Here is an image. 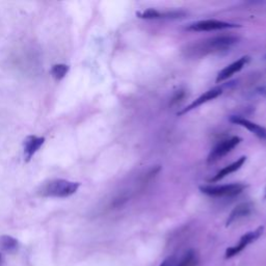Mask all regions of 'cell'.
Wrapping results in <instances>:
<instances>
[{
    "instance_id": "6da1fadb",
    "label": "cell",
    "mask_w": 266,
    "mask_h": 266,
    "mask_svg": "<svg viewBox=\"0 0 266 266\" xmlns=\"http://www.w3.org/2000/svg\"><path fill=\"white\" fill-rule=\"evenodd\" d=\"M238 41L239 38L233 35L214 36V38L201 41L188 46L186 52L189 56H203L231 48L236 43H238Z\"/></svg>"
},
{
    "instance_id": "7a4b0ae2",
    "label": "cell",
    "mask_w": 266,
    "mask_h": 266,
    "mask_svg": "<svg viewBox=\"0 0 266 266\" xmlns=\"http://www.w3.org/2000/svg\"><path fill=\"white\" fill-rule=\"evenodd\" d=\"M80 187L79 182H72L64 179H56L46 183L41 189V194L45 197L68 198L74 195Z\"/></svg>"
},
{
    "instance_id": "3957f363",
    "label": "cell",
    "mask_w": 266,
    "mask_h": 266,
    "mask_svg": "<svg viewBox=\"0 0 266 266\" xmlns=\"http://www.w3.org/2000/svg\"><path fill=\"white\" fill-rule=\"evenodd\" d=\"M247 186L241 183L225 184V185H205L200 187L203 194L210 197H233L239 195Z\"/></svg>"
},
{
    "instance_id": "277c9868",
    "label": "cell",
    "mask_w": 266,
    "mask_h": 266,
    "mask_svg": "<svg viewBox=\"0 0 266 266\" xmlns=\"http://www.w3.org/2000/svg\"><path fill=\"white\" fill-rule=\"evenodd\" d=\"M263 232H264V227H259V228H257L256 230L250 231V232L243 235L237 245L227 249L226 253H225V259H231V258L235 257L236 255H238L249 245H250V243H253L256 240L259 239L262 236Z\"/></svg>"
},
{
    "instance_id": "5b68a950",
    "label": "cell",
    "mask_w": 266,
    "mask_h": 266,
    "mask_svg": "<svg viewBox=\"0 0 266 266\" xmlns=\"http://www.w3.org/2000/svg\"><path fill=\"white\" fill-rule=\"evenodd\" d=\"M239 27V25L229 23V22L219 20H203L189 24L186 29L190 32H212V31H223L228 28Z\"/></svg>"
},
{
    "instance_id": "8992f818",
    "label": "cell",
    "mask_w": 266,
    "mask_h": 266,
    "mask_svg": "<svg viewBox=\"0 0 266 266\" xmlns=\"http://www.w3.org/2000/svg\"><path fill=\"white\" fill-rule=\"evenodd\" d=\"M241 142V138L238 136H234L232 138H229L224 140V142L219 143L214 149L210 152L208 158H207V161H208V164H212V162H216L217 160H219L220 158H223L224 156L228 153H230L234 148L239 145V143Z\"/></svg>"
},
{
    "instance_id": "52a82bcc",
    "label": "cell",
    "mask_w": 266,
    "mask_h": 266,
    "mask_svg": "<svg viewBox=\"0 0 266 266\" xmlns=\"http://www.w3.org/2000/svg\"><path fill=\"white\" fill-rule=\"evenodd\" d=\"M221 93H223V90H221L220 87H214V88H211V90L207 91L205 94H203L202 96H200L199 98H197L194 102H191L189 105H187L185 108H183L181 112L178 113V116H182L184 114H186L188 112H191V110L201 106L202 104H204V103H207L209 102L213 99L217 98L219 95H221Z\"/></svg>"
},
{
    "instance_id": "ba28073f",
    "label": "cell",
    "mask_w": 266,
    "mask_h": 266,
    "mask_svg": "<svg viewBox=\"0 0 266 266\" xmlns=\"http://www.w3.org/2000/svg\"><path fill=\"white\" fill-rule=\"evenodd\" d=\"M249 60V56H242L239 58L238 61H236V62L232 63L231 65L227 66L225 69H223L218 73L217 78H216V83H221V81H225L230 77H232L235 73L239 72L243 68V66L247 65Z\"/></svg>"
},
{
    "instance_id": "9c48e42d",
    "label": "cell",
    "mask_w": 266,
    "mask_h": 266,
    "mask_svg": "<svg viewBox=\"0 0 266 266\" xmlns=\"http://www.w3.org/2000/svg\"><path fill=\"white\" fill-rule=\"evenodd\" d=\"M230 122H232L234 124H237V125H239V126L247 128L249 131L254 133V134L257 135L259 138L266 139V129L264 127L260 126V125L250 122L249 120L245 119V117L237 116H232L230 117Z\"/></svg>"
},
{
    "instance_id": "30bf717a",
    "label": "cell",
    "mask_w": 266,
    "mask_h": 266,
    "mask_svg": "<svg viewBox=\"0 0 266 266\" xmlns=\"http://www.w3.org/2000/svg\"><path fill=\"white\" fill-rule=\"evenodd\" d=\"M44 142H45V138L44 137H38L34 135H29L24 139V156L25 160L29 161L33 155L39 151L40 148L43 146Z\"/></svg>"
},
{
    "instance_id": "8fae6325",
    "label": "cell",
    "mask_w": 266,
    "mask_h": 266,
    "mask_svg": "<svg viewBox=\"0 0 266 266\" xmlns=\"http://www.w3.org/2000/svg\"><path fill=\"white\" fill-rule=\"evenodd\" d=\"M253 210V206L250 203H241L238 206H236L235 208L232 210V212L230 213V216H229L227 223H226V227L231 226L233 223H235L236 220H238L242 217L248 216L250 214Z\"/></svg>"
},
{
    "instance_id": "7c38bea8",
    "label": "cell",
    "mask_w": 266,
    "mask_h": 266,
    "mask_svg": "<svg viewBox=\"0 0 266 266\" xmlns=\"http://www.w3.org/2000/svg\"><path fill=\"white\" fill-rule=\"evenodd\" d=\"M247 160V157L246 156H242L240 157L238 160H236L235 162H233L232 165L230 166H225L223 169H220V171L213 177L212 179H210V182H216V181H219L223 178H225V177H227L228 175H230L236 171H238V169L243 166V164H245Z\"/></svg>"
},
{
    "instance_id": "4fadbf2b",
    "label": "cell",
    "mask_w": 266,
    "mask_h": 266,
    "mask_svg": "<svg viewBox=\"0 0 266 266\" xmlns=\"http://www.w3.org/2000/svg\"><path fill=\"white\" fill-rule=\"evenodd\" d=\"M138 18L142 19H160V18H166V17H171V16H178V13H167V14H162L154 9H149L146 11L138 12L137 14Z\"/></svg>"
},
{
    "instance_id": "5bb4252c",
    "label": "cell",
    "mask_w": 266,
    "mask_h": 266,
    "mask_svg": "<svg viewBox=\"0 0 266 266\" xmlns=\"http://www.w3.org/2000/svg\"><path fill=\"white\" fill-rule=\"evenodd\" d=\"M18 248V240L9 235L0 236V249L4 252L12 253Z\"/></svg>"
},
{
    "instance_id": "9a60e30c",
    "label": "cell",
    "mask_w": 266,
    "mask_h": 266,
    "mask_svg": "<svg viewBox=\"0 0 266 266\" xmlns=\"http://www.w3.org/2000/svg\"><path fill=\"white\" fill-rule=\"evenodd\" d=\"M69 66L64 64H57L52 66L50 73L55 80H62L66 75V73L69 72Z\"/></svg>"
},
{
    "instance_id": "2e32d148",
    "label": "cell",
    "mask_w": 266,
    "mask_h": 266,
    "mask_svg": "<svg viewBox=\"0 0 266 266\" xmlns=\"http://www.w3.org/2000/svg\"><path fill=\"white\" fill-rule=\"evenodd\" d=\"M180 263L181 259H179L178 257L169 256L166 260H164V262L160 264V266H180Z\"/></svg>"
},
{
    "instance_id": "e0dca14e",
    "label": "cell",
    "mask_w": 266,
    "mask_h": 266,
    "mask_svg": "<svg viewBox=\"0 0 266 266\" xmlns=\"http://www.w3.org/2000/svg\"><path fill=\"white\" fill-rule=\"evenodd\" d=\"M1 258H2V255L0 254V262H1Z\"/></svg>"
},
{
    "instance_id": "ac0fdd59",
    "label": "cell",
    "mask_w": 266,
    "mask_h": 266,
    "mask_svg": "<svg viewBox=\"0 0 266 266\" xmlns=\"http://www.w3.org/2000/svg\"><path fill=\"white\" fill-rule=\"evenodd\" d=\"M265 58H266V55H265Z\"/></svg>"
},
{
    "instance_id": "d6986e66",
    "label": "cell",
    "mask_w": 266,
    "mask_h": 266,
    "mask_svg": "<svg viewBox=\"0 0 266 266\" xmlns=\"http://www.w3.org/2000/svg\"><path fill=\"white\" fill-rule=\"evenodd\" d=\"M265 198H266V196H265Z\"/></svg>"
}]
</instances>
